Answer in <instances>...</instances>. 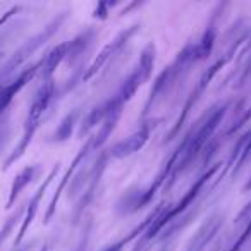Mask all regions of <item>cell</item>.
I'll return each instance as SVG.
<instances>
[{
    "instance_id": "8992f818",
    "label": "cell",
    "mask_w": 251,
    "mask_h": 251,
    "mask_svg": "<svg viewBox=\"0 0 251 251\" xmlns=\"http://www.w3.org/2000/svg\"><path fill=\"white\" fill-rule=\"evenodd\" d=\"M73 121H74V117H67L66 121L62 122V127L59 129V138H60V140H66V138L71 134L73 126H69V122H73Z\"/></svg>"
},
{
    "instance_id": "3957f363",
    "label": "cell",
    "mask_w": 251,
    "mask_h": 251,
    "mask_svg": "<svg viewBox=\"0 0 251 251\" xmlns=\"http://www.w3.org/2000/svg\"><path fill=\"white\" fill-rule=\"evenodd\" d=\"M52 90H53V86H52V83H47L45 86L40 90V93L36 95V98H35V101H33V105H31V110H29V117H28V126L31 124V126H36V122H38V119H40V115H42V112L47 108V105H49V101H50V97H52Z\"/></svg>"
},
{
    "instance_id": "5b68a950",
    "label": "cell",
    "mask_w": 251,
    "mask_h": 251,
    "mask_svg": "<svg viewBox=\"0 0 251 251\" xmlns=\"http://www.w3.org/2000/svg\"><path fill=\"white\" fill-rule=\"evenodd\" d=\"M33 172H35V169H26V171L21 172V176H19L18 179H16L14 186H12V191H11V200H9V203H12V200L16 198V196L19 195V191H21V188L26 184V182L31 181V176Z\"/></svg>"
},
{
    "instance_id": "277c9868",
    "label": "cell",
    "mask_w": 251,
    "mask_h": 251,
    "mask_svg": "<svg viewBox=\"0 0 251 251\" xmlns=\"http://www.w3.org/2000/svg\"><path fill=\"white\" fill-rule=\"evenodd\" d=\"M33 74V71L31 73H26L25 76H21L19 77L16 83H12V84H9V86H4V88H0V114L4 112V108L9 105V101L12 100V97L16 95V91L19 90V88L25 84V81L28 79V76H31Z\"/></svg>"
},
{
    "instance_id": "6da1fadb",
    "label": "cell",
    "mask_w": 251,
    "mask_h": 251,
    "mask_svg": "<svg viewBox=\"0 0 251 251\" xmlns=\"http://www.w3.org/2000/svg\"><path fill=\"white\" fill-rule=\"evenodd\" d=\"M220 224H222V217H220V215L210 217V219L198 229V232L195 234V237L189 241L188 250H186V251H203V250H205L206 244H208L210 241L213 239V236L217 234Z\"/></svg>"
},
{
    "instance_id": "7a4b0ae2",
    "label": "cell",
    "mask_w": 251,
    "mask_h": 251,
    "mask_svg": "<svg viewBox=\"0 0 251 251\" xmlns=\"http://www.w3.org/2000/svg\"><path fill=\"white\" fill-rule=\"evenodd\" d=\"M148 134H150V127L143 126V127H141L138 133H134L133 136H129L127 140L115 145V147L112 148V155L121 158V157H127V155L134 153V151H138L145 145V141L148 140Z\"/></svg>"
}]
</instances>
